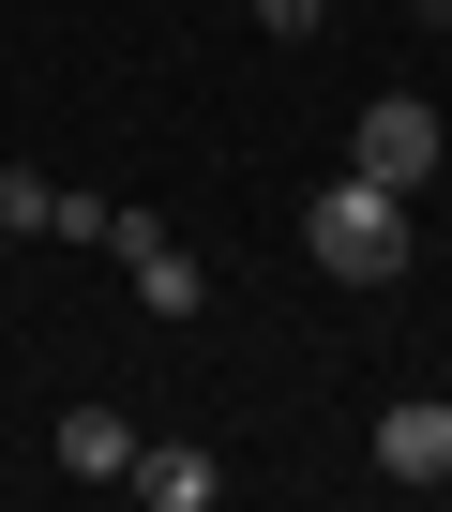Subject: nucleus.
Returning <instances> with one entry per match:
<instances>
[{
  "instance_id": "f257e3e1",
  "label": "nucleus",
  "mask_w": 452,
  "mask_h": 512,
  "mask_svg": "<svg viewBox=\"0 0 452 512\" xmlns=\"http://www.w3.org/2000/svg\"><path fill=\"white\" fill-rule=\"evenodd\" d=\"M302 256H317L332 287H392V272H407V196H392V181H362V166H347V181H317Z\"/></svg>"
},
{
  "instance_id": "f03ea898",
  "label": "nucleus",
  "mask_w": 452,
  "mask_h": 512,
  "mask_svg": "<svg viewBox=\"0 0 452 512\" xmlns=\"http://www.w3.org/2000/svg\"><path fill=\"white\" fill-rule=\"evenodd\" d=\"M437 151H452V136H437V106H407V91H377V106L347 121V166H362V181H392V196H422V181H437Z\"/></svg>"
},
{
  "instance_id": "7ed1b4c3",
  "label": "nucleus",
  "mask_w": 452,
  "mask_h": 512,
  "mask_svg": "<svg viewBox=\"0 0 452 512\" xmlns=\"http://www.w3.org/2000/svg\"><path fill=\"white\" fill-rule=\"evenodd\" d=\"M377 467H392V482H422V497H452V392L377 407Z\"/></svg>"
},
{
  "instance_id": "20e7f679",
  "label": "nucleus",
  "mask_w": 452,
  "mask_h": 512,
  "mask_svg": "<svg viewBox=\"0 0 452 512\" xmlns=\"http://www.w3.org/2000/svg\"><path fill=\"white\" fill-rule=\"evenodd\" d=\"M121 272H136V302H151L166 332H181V317H211V256H196V241H166V211L136 226V256H121Z\"/></svg>"
},
{
  "instance_id": "39448f33",
  "label": "nucleus",
  "mask_w": 452,
  "mask_h": 512,
  "mask_svg": "<svg viewBox=\"0 0 452 512\" xmlns=\"http://www.w3.org/2000/svg\"><path fill=\"white\" fill-rule=\"evenodd\" d=\"M46 452H61V482H136V422H121V407H61Z\"/></svg>"
},
{
  "instance_id": "423d86ee",
  "label": "nucleus",
  "mask_w": 452,
  "mask_h": 512,
  "mask_svg": "<svg viewBox=\"0 0 452 512\" xmlns=\"http://www.w3.org/2000/svg\"><path fill=\"white\" fill-rule=\"evenodd\" d=\"M136 497H151V512H211V497H226V467H211L196 437H136Z\"/></svg>"
},
{
  "instance_id": "0eeeda50",
  "label": "nucleus",
  "mask_w": 452,
  "mask_h": 512,
  "mask_svg": "<svg viewBox=\"0 0 452 512\" xmlns=\"http://www.w3.org/2000/svg\"><path fill=\"white\" fill-rule=\"evenodd\" d=\"M136 226H151V211H121V196H91V181H61V211H46V241H91V256H136Z\"/></svg>"
},
{
  "instance_id": "6e6552de",
  "label": "nucleus",
  "mask_w": 452,
  "mask_h": 512,
  "mask_svg": "<svg viewBox=\"0 0 452 512\" xmlns=\"http://www.w3.org/2000/svg\"><path fill=\"white\" fill-rule=\"evenodd\" d=\"M46 211H61L46 166H0V241H46Z\"/></svg>"
},
{
  "instance_id": "1a4fd4ad",
  "label": "nucleus",
  "mask_w": 452,
  "mask_h": 512,
  "mask_svg": "<svg viewBox=\"0 0 452 512\" xmlns=\"http://www.w3.org/2000/svg\"><path fill=\"white\" fill-rule=\"evenodd\" d=\"M257 31L272 46H317V0H257Z\"/></svg>"
},
{
  "instance_id": "9d476101",
  "label": "nucleus",
  "mask_w": 452,
  "mask_h": 512,
  "mask_svg": "<svg viewBox=\"0 0 452 512\" xmlns=\"http://www.w3.org/2000/svg\"><path fill=\"white\" fill-rule=\"evenodd\" d=\"M407 16H437V31H452V0H407Z\"/></svg>"
}]
</instances>
